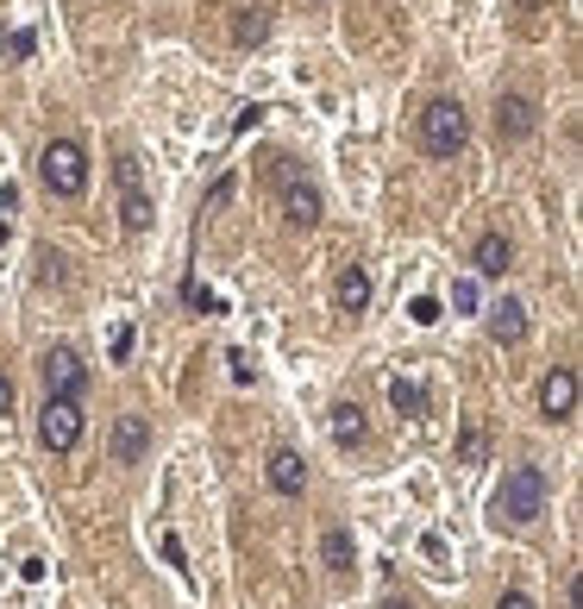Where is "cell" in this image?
<instances>
[{
	"label": "cell",
	"instance_id": "1",
	"mask_svg": "<svg viewBox=\"0 0 583 609\" xmlns=\"http://www.w3.org/2000/svg\"><path fill=\"white\" fill-rule=\"evenodd\" d=\"M545 496H552V477H545L540 465H508L496 496H489V515L508 522V528H533L545 515Z\"/></svg>",
	"mask_w": 583,
	"mask_h": 609
},
{
	"label": "cell",
	"instance_id": "2",
	"mask_svg": "<svg viewBox=\"0 0 583 609\" xmlns=\"http://www.w3.org/2000/svg\"><path fill=\"white\" fill-rule=\"evenodd\" d=\"M414 138H421V151L427 158H458L465 151V138H470V114H465V101H427L421 107V119H414Z\"/></svg>",
	"mask_w": 583,
	"mask_h": 609
},
{
	"label": "cell",
	"instance_id": "3",
	"mask_svg": "<svg viewBox=\"0 0 583 609\" xmlns=\"http://www.w3.org/2000/svg\"><path fill=\"white\" fill-rule=\"evenodd\" d=\"M39 182L51 189L57 201H76L88 189V151H82L76 138H44L39 151Z\"/></svg>",
	"mask_w": 583,
	"mask_h": 609
},
{
	"label": "cell",
	"instance_id": "4",
	"mask_svg": "<svg viewBox=\"0 0 583 609\" xmlns=\"http://www.w3.org/2000/svg\"><path fill=\"white\" fill-rule=\"evenodd\" d=\"M39 377H44V396H63V402H82V390H88V365H82L76 346H51L39 358Z\"/></svg>",
	"mask_w": 583,
	"mask_h": 609
},
{
	"label": "cell",
	"instance_id": "5",
	"mask_svg": "<svg viewBox=\"0 0 583 609\" xmlns=\"http://www.w3.org/2000/svg\"><path fill=\"white\" fill-rule=\"evenodd\" d=\"M82 402H63V396H44V409H39V447L44 452H76L82 440Z\"/></svg>",
	"mask_w": 583,
	"mask_h": 609
},
{
	"label": "cell",
	"instance_id": "6",
	"mask_svg": "<svg viewBox=\"0 0 583 609\" xmlns=\"http://www.w3.org/2000/svg\"><path fill=\"white\" fill-rule=\"evenodd\" d=\"M540 133V101L533 95H496V138L502 145H521V138Z\"/></svg>",
	"mask_w": 583,
	"mask_h": 609
},
{
	"label": "cell",
	"instance_id": "7",
	"mask_svg": "<svg viewBox=\"0 0 583 609\" xmlns=\"http://www.w3.org/2000/svg\"><path fill=\"white\" fill-rule=\"evenodd\" d=\"M540 409H545V421H571V414H577V371H571V365H552V371H545Z\"/></svg>",
	"mask_w": 583,
	"mask_h": 609
},
{
	"label": "cell",
	"instance_id": "8",
	"mask_svg": "<svg viewBox=\"0 0 583 609\" xmlns=\"http://www.w3.org/2000/svg\"><path fill=\"white\" fill-rule=\"evenodd\" d=\"M264 477H271L276 496H301V491H308V459H301L295 447H276L271 465H264Z\"/></svg>",
	"mask_w": 583,
	"mask_h": 609
},
{
	"label": "cell",
	"instance_id": "9",
	"mask_svg": "<svg viewBox=\"0 0 583 609\" xmlns=\"http://www.w3.org/2000/svg\"><path fill=\"white\" fill-rule=\"evenodd\" d=\"M470 271L484 276V283H502V276L515 271V245H508L502 233H484L470 245Z\"/></svg>",
	"mask_w": 583,
	"mask_h": 609
},
{
	"label": "cell",
	"instance_id": "10",
	"mask_svg": "<svg viewBox=\"0 0 583 609\" xmlns=\"http://www.w3.org/2000/svg\"><path fill=\"white\" fill-rule=\"evenodd\" d=\"M145 452H151V421H145V414H119L114 421V459L119 465H138Z\"/></svg>",
	"mask_w": 583,
	"mask_h": 609
},
{
	"label": "cell",
	"instance_id": "11",
	"mask_svg": "<svg viewBox=\"0 0 583 609\" xmlns=\"http://www.w3.org/2000/svg\"><path fill=\"white\" fill-rule=\"evenodd\" d=\"M489 339H496V346H521L527 339V302L502 295V302L489 308Z\"/></svg>",
	"mask_w": 583,
	"mask_h": 609
},
{
	"label": "cell",
	"instance_id": "12",
	"mask_svg": "<svg viewBox=\"0 0 583 609\" xmlns=\"http://www.w3.org/2000/svg\"><path fill=\"white\" fill-rule=\"evenodd\" d=\"M332 295H339V308H346V315H364V308H370V271H364V264H346L339 283H332Z\"/></svg>",
	"mask_w": 583,
	"mask_h": 609
},
{
	"label": "cell",
	"instance_id": "13",
	"mask_svg": "<svg viewBox=\"0 0 583 609\" xmlns=\"http://www.w3.org/2000/svg\"><path fill=\"white\" fill-rule=\"evenodd\" d=\"M283 214H289L295 227H314V220H320V189H314V182H283Z\"/></svg>",
	"mask_w": 583,
	"mask_h": 609
},
{
	"label": "cell",
	"instance_id": "14",
	"mask_svg": "<svg viewBox=\"0 0 583 609\" xmlns=\"http://www.w3.org/2000/svg\"><path fill=\"white\" fill-rule=\"evenodd\" d=\"M327 428H332V440H339V447H364V409H358V402H332V414H327Z\"/></svg>",
	"mask_w": 583,
	"mask_h": 609
},
{
	"label": "cell",
	"instance_id": "15",
	"mask_svg": "<svg viewBox=\"0 0 583 609\" xmlns=\"http://www.w3.org/2000/svg\"><path fill=\"white\" fill-rule=\"evenodd\" d=\"M320 559H327V571H351V559H358L351 528H327V534H320Z\"/></svg>",
	"mask_w": 583,
	"mask_h": 609
},
{
	"label": "cell",
	"instance_id": "16",
	"mask_svg": "<svg viewBox=\"0 0 583 609\" xmlns=\"http://www.w3.org/2000/svg\"><path fill=\"white\" fill-rule=\"evenodd\" d=\"M271 39V7H239L233 13V44H264Z\"/></svg>",
	"mask_w": 583,
	"mask_h": 609
},
{
	"label": "cell",
	"instance_id": "17",
	"mask_svg": "<svg viewBox=\"0 0 583 609\" xmlns=\"http://www.w3.org/2000/svg\"><path fill=\"white\" fill-rule=\"evenodd\" d=\"M389 402H395V414H427V384L421 377H389Z\"/></svg>",
	"mask_w": 583,
	"mask_h": 609
},
{
	"label": "cell",
	"instance_id": "18",
	"mask_svg": "<svg viewBox=\"0 0 583 609\" xmlns=\"http://www.w3.org/2000/svg\"><path fill=\"white\" fill-rule=\"evenodd\" d=\"M119 227H126V233H151V196H145V189H126V201H119Z\"/></svg>",
	"mask_w": 583,
	"mask_h": 609
},
{
	"label": "cell",
	"instance_id": "19",
	"mask_svg": "<svg viewBox=\"0 0 583 609\" xmlns=\"http://www.w3.org/2000/svg\"><path fill=\"white\" fill-rule=\"evenodd\" d=\"M484 459H489V433H484V421H470L458 433V465H484Z\"/></svg>",
	"mask_w": 583,
	"mask_h": 609
},
{
	"label": "cell",
	"instance_id": "20",
	"mask_svg": "<svg viewBox=\"0 0 583 609\" xmlns=\"http://www.w3.org/2000/svg\"><path fill=\"white\" fill-rule=\"evenodd\" d=\"M182 302H189V308H201V315H214V308H220L214 290H208L201 276H182Z\"/></svg>",
	"mask_w": 583,
	"mask_h": 609
},
{
	"label": "cell",
	"instance_id": "21",
	"mask_svg": "<svg viewBox=\"0 0 583 609\" xmlns=\"http://www.w3.org/2000/svg\"><path fill=\"white\" fill-rule=\"evenodd\" d=\"M114 170H119V189H145V182H138V158H132V151H119Z\"/></svg>",
	"mask_w": 583,
	"mask_h": 609
},
{
	"label": "cell",
	"instance_id": "22",
	"mask_svg": "<svg viewBox=\"0 0 583 609\" xmlns=\"http://www.w3.org/2000/svg\"><path fill=\"white\" fill-rule=\"evenodd\" d=\"M452 308H465L470 315V308H477V283H452Z\"/></svg>",
	"mask_w": 583,
	"mask_h": 609
},
{
	"label": "cell",
	"instance_id": "23",
	"mask_svg": "<svg viewBox=\"0 0 583 609\" xmlns=\"http://www.w3.org/2000/svg\"><path fill=\"white\" fill-rule=\"evenodd\" d=\"M496 609H533V597H527V590H502V597H496Z\"/></svg>",
	"mask_w": 583,
	"mask_h": 609
},
{
	"label": "cell",
	"instance_id": "24",
	"mask_svg": "<svg viewBox=\"0 0 583 609\" xmlns=\"http://www.w3.org/2000/svg\"><path fill=\"white\" fill-rule=\"evenodd\" d=\"M7 414H13V377L0 371V421H7Z\"/></svg>",
	"mask_w": 583,
	"mask_h": 609
},
{
	"label": "cell",
	"instance_id": "25",
	"mask_svg": "<svg viewBox=\"0 0 583 609\" xmlns=\"http://www.w3.org/2000/svg\"><path fill=\"white\" fill-rule=\"evenodd\" d=\"M383 609H414V603H409V597H389V603H383Z\"/></svg>",
	"mask_w": 583,
	"mask_h": 609
},
{
	"label": "cell",
	"instance_id": "26",
	"mask_svg": "<svg viewBox=\"0 0 583 609\" xmlns=\"http://www.w3.org/2000/svg\"><path fill=\"white\" fill-rule=\"evenodd\" d=\"M314 7H327V0H314Z\"/></svg>",
	"mask_w": 583,
	"mask_h": 609
}]
</instances>
